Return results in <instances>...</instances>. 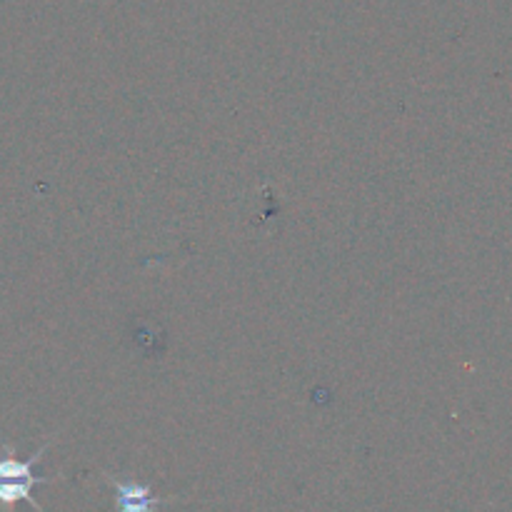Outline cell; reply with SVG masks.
I'll list each match as a JSON object with an SVG mask.
<instances>
[{"instance_id":"cell-1","label":"cell","mask_w":512,"mask_h":512,"mask_svg":"<svg viewBox=\"0 0 512 512\" xmlns=\"http://www.w3.org/2000/svg\"><path fill=\"white\" fill-rule=\"evenodd\" d=\"M55 438H58V433L50 435L28 460L18 458L13 443H0V508L10 510L18 503H28L35 512H45L40 508L38 500L33 498V490L38 485L55 483L63 475H58V478H43V475H35V465L43 460V455L48 453Z\"/></svg>"},{"instance_id":"cell-2","label":"cell","mask_w":512,"mask_h":512,"mask_svg":"<svg viewBox=\"0 0 512 512\" xmlns=\"http://www.w3.org/2000/svg\"><path fill=\"white\" fill-rule=\"evenodd\" d=\"M105 483L115 490L118 500V512H158L160 505L175 503L178 498H160L153 493V488L145 483H138L133 478H120V475L103 473Z\"/></svg>"}]
</instances>
